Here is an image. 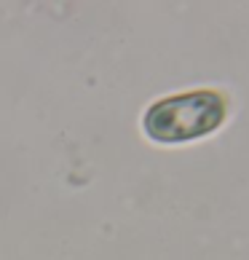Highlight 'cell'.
I'll return each instance as SVG.
<instances>
[{
    "label": "cell",
    "mask_w": 249,
    "mask_h": 260,
    "mask_svg": "<svg viewBox=\"0 0 249 260\" xmlns=\"http://www.w3.org/2000/svg\"><path fill=\"white\" fill-rule=\"evenodd\" d=\"M223 121H225V100L217 91L201 89L153 102L145 118H142V129L153 142L177 145V142L206 137L215 129H220Z\"/></svg>",
    "instance_id": "6da1fadb"
}]
</instances>
